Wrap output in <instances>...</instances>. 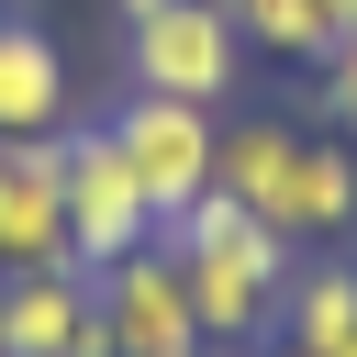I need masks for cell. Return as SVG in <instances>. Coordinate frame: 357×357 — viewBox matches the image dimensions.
<instances>
[{"label":"cell","instance_id":"6da1fadb","mask_svg":"<svg viewBox=\"0 0 357 357\" xmlns=\"http://www.w3.org/2000/svg\"><path fill=\"white\" fill-rule=\"evenodd\" d=\"M167 257H178L190 312H201L212 346H268V335H279V290H290V268H301V245H290L279 223H257L245 201L201 190V201L167 223Z\"/></svg>","mask_w":357,"mask_h":357},{"label":"cell","instance_id":"7a4b0ae2","mask_svg":"<svg viewBox=\"0 0 357 357\" xmlns=\"http://www.w3.org/2000/svg\"><path fill=\"white\" fill-rule=\"evenodd\" d=\"M123 78L156 89V100L223 112L234 78H245V33H234V11H212V0H156V11L123 22Z\"/></svg>","mask_w":357,"mask_h":357},{"label":"cell","instance_id":"3957f363","mask_svg":"<svg viewBox=\"0 0 357 357\" xmlns=\"http://www.w3.org/2000/svg\"><path fill=\"white\" fill-rule=\"evenodd\" d=\"M100 134L123 145V167H134V190H145V212H156V234L212 190V145H223V112H201V100H156V89H123V112H100Z\"/></svg>","mask_w":357,"mask_h":357},{"label":"cell","instance_id":"277c9868","mask_svg":"<svg viewBox=\"0 0 357 357\" xmlns=\"http://www.w3.org/2000/svg\"><path fill=\"white\" fill-rule=\"evenodd\" d=\"M56 190H67V268H112V257L156 245V212H145L134 167L100 123H67V178Z\"/></svg>","mask_w":357,"mask_h":357},{"label":"cell","instance_id":"5b68a950","mask_svg":"<svg viewBox=\"0 0 357 357\" xmlns=\"http://www.w3.org/2000/svg\"><path fill=\"white\" fill-rule=\"evenodd\" d=\"M89 290H100V335H112V357H190V346H212L201 312H190V279H178L167 234L134 245V257H112V268H89Z\"/></svg>","mask_w":357,"mask_h":357},{"label":"cell","instance_id":"8992f818","mask_svg":"<svg viewBox=\"0 0 357 357\" xmlns=\"http://www.w3.org/2000/svg\"><path fill=\"white\" fill-rule=\"evenodd\" d=\"M212 190L245 201L257 223H279V234L301 245V123H279V112H234L223 145H212Z\"/></svg>","mask_w":357,"mask_h":357},{"label":"cell","instance_id":"52a82bcc","mask_svg":"<svg viewBox=\"0 0 357 357\" xmlns=\"http://www.w3.org/2000/svg\"><path fill=\"white\" fill-rule=\"evenodd\" d=\"M78 123V78H67V45L22 11H0V145H56Z\"/></svg>","mask_w":357,"mask_h":357},{"label":"cell","instance_id":"ba28073f","mask_svg":"<svg viewBox=\"0 0 357 357\" xmlns=\"http://www.w3.org/2000/svg\"><path fill=\"white\" fill-rule=\"evenodd\" d=\"M67 134L56 145H0V279L67 268Z\"/></svg>","mask_w":357,"mask_h":357},{"label":"cell","instance_id":"9c48e42d","mask_svg":"<svg viewBox=\"0 0 357 357\" xmlns=\"http://www.w3.org/2000/svg\"><path fill=\"white\" fill-rule=\"evenodd\" d=\"M11 357H112L89 268H22L11 279Z\"/></svg>","mask_w":357,"mask_h":357},{"label":"cell","instance_id":"30bf717a","mask_svg":"<svg viewBox=\"0 0 357 357\" xmlns=\"http://www.w3.org/2000/svg\"><path fill=\"white\" fill-rule=\"evenodd\" d=\"M279 335H290L301 357H335V346L357 335V257H301L290 290H279Z\"/></svg>","mask_w":357,"mask_h":357},{"label":"cell","instance_id":"8fae6325","mask_svg":"<svg viewBox=\"0 0 357 357\" xmlns=\"http://www.w3.org/2000/svg\"><path fill=\"white\" fill-rule=\"evenodd\" d=\"M234 33H245V56L324 67V56L357 33V0H234Z\"/></svg>","mask_w":357,"mask_h":357},{"label":"cell","instance_id":"7c38bea8","mask_svg":"<svg viewBox=\"0 0 357 357\" xmlns=\"http://www.w3.org/2000/svg\"><path fill=\"white\" fill-rule=\"evenodd\" d=\"M357 234V145L346 134H301V245Z\"/></svg>","mask_w":357,"mask_h":357},{"label":"cell","instance_id":"4fadbf2b","mask_svg":"<svg viewBox=\"0 0 357 357\" xmlns=\"http://www.w3.org/2000/svg\"><path fill=\"white\" fill-rule=\"evenodd\" d=\"M312 78H324V112H335V134L357 145V33H346V45H335V56L312 67Z\"/></svg>","mask_w":357,"mask_h":357},{"label":"cell","instance_id":"5bb4252c","mask_svg":"<svg viewBox=\"0 0 357 357\" xmlns=\"http://www.w3.org/2000/svg\"><path fill=\"white\" fill-rule=\"evenodd\" d=\"M0 357H11V279H0Z\"/></svg>","mask_w":357,"mask_h":357},{"label":"cell","instance_id":"9a60e30c","mask_svg":"<svg viewBox=\"0 0 357 357\" xmlns=\"http://www.w3.org/2000/svg\"><path fill=\"white\" fill-rule=\"evenodd\" d=\"M245 357H301V346H290V335H268V346H245Z\"/></svg>","mask_w":357,"mask_h":357},{"label":"cell","instance_id":"2e32d148","mask_svg":"<svg viewBox=\"0 0 357 357\" xmlns=\"http://www.w3.org/2000/svg\"><path fill=\"white\" fill-rule=\"evenodd\" d=\"M112 11H123V22H134V11H156V0H112Z\"/></svg>","mask_w":357,"mask_h":357},{"label":"cell","instance_id":"e0dca14e","mask_svg":"<svg viewBox=\"0 0 357 357\" xmlns=\"http://www.w3.org/2000/svg\"><path fill=\"white\" fill-rule=\"evenodd\" d=\"M190 357H245V346H190Z\"/></svg>","mask_w":357,"mask_h":357},{"label":"cell","instance_id":"ac0fdd59","mask_svg":"<svg viewBox=\"0 0 357 357\" xmlns=\"http://www.w3.org/2000/svg\"><path fill=\"white\" fill-rule=\"evenodd\" d=\"M335 357H357V335H346V346H335Z\"/></svg>","mask_w":357,"mask_h":357}]
</instances>
